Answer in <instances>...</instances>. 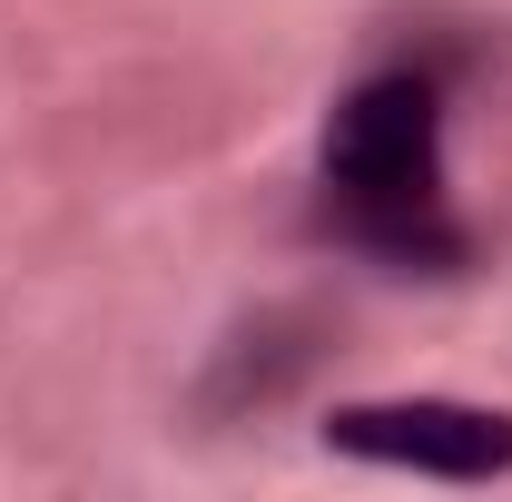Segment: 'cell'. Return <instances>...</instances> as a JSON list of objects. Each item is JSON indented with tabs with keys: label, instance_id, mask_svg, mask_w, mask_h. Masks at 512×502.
Segmentation results:
<instances>
[{
	"label": "cell",
	"instance_id": "obj_1",
	"mask_svg": "<svg viewBox=\"0 0 512 502\" xmlns=\"http://www.w3.org/2000/svg\"><path fill=\"white\" fill-rule=\"evenodd\" d=\"M325 217L394 266H453L463 237L444 217V109L424 69L365 79L325 128Z\"/></svg>",
	"mask_w": 512,
	"mask_h": 502
},
{
	"label": "cell",
	"instance_id": "obj_2",
	"mask_svg": "<svg viewBox=\"0 0 512 502\" xmlns=\"http://www.w3.org/2000/svg\"><path fill=\"white\" fill-rule=\"evenodd\" d=\"M325 443L365 463H404V473H444V483L512 473V414H483V404H345Z\"/></svg>",
	"mask_w": 512,
	"mask_h": 502
}]
</instances>
